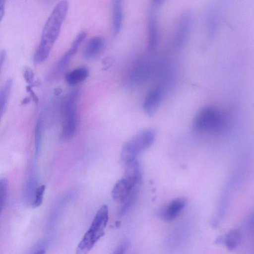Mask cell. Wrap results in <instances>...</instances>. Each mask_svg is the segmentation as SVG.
<instances>
[{
    "mask_svg": "<svg viewBox=\"0 0 254 254\" xmlns=\"http://www.w3.org/2000/svg\"><path fill=\"white\" fill-rule=\"evenodd\" d=\"M156 136L154 129H145L138 132L124 145L121 159L126 164L135 159L137 155L145 151L153 143Z\"/></svg>",
    "mask_w": 254,
    "mask_h": 254,
    "instance_id": "obj_4",
    "label": "cell"
},
{
    "mask_svg": "<svg viewBox=\"0 0 254 254\" xmlns=\"http://www.w3.org/2000/svg\"><path fill=\"white\" fill-rule=\"evenodd\" d=\"M109 220L108 207L103 205L98 210L89 229L78 245L76 254L87 253L105 234L104 229Z\"/></svg>",
    "mask_w": 254,
    "mask_h": 254,
    "instance_id": "obj_3",
    "label": "cell"
},
{
    "mask_svg": "<svg viewBox=\"0 0 254 254\" xmlns=\"http://www.w3.org/2000/svg\"><path fill=\"white\" fill-rule=\"evenodd\" d=\"M225 118L218 109L206 107L196 115L193 122V128L197 132H216L220 130L225 124Z\"/></svg>",
    "mask_w": 254,
    "mask_h": 254,
    "instance_id": "obj_5",
    "label": "cell"
},
{
    "mask_svg": "<svg viewBox=\"0 0 254 254\" xmlns=\"http://www.w3.org/2000/svg\"><path fill=\"white\" fill-rule=\"evenodd\" d=\"M186 204L185 198H175L160 211V217L166 221H172L181 213Z\"/></svg>",
    "mask_w": 254,
    "mask_h": 254,
    "instance_id": "obj_8",
    "label": "cell"
},
{
    "mask_svg": "<svg viewBox=\"0 0 254 254\" xmlns=\"http://www.w3.org/2000/svg\"><path fill=\"white\" fill-rule=\"evenodd\" d=\"M87 34L85 32H82L78 34L73 40L70 48L67 52L72 56L77 52L80 45L86 38Z\"/></svg>",
    "mask_w": 254,
    "mask_h": 254,
    "instance_id": "obj_18",
    "label": "cell"
},
{
    "mask_svg": "<svg viewBox=\"0 0 254 254\" xmlns=\"http://www.w3.org/2000/svg\"><path fill=\"white\" fill-rule=\"evenodd\" d=\"M88 75L89 71L86 67H79L67 73L65 76V81L69 85H75L86 79Z\"/></svg>",
    "mask_w": 254,
    "mask_h": 254,
    "instance_id": "obj_11",
    "label": "cell"
},
{
    "mask_svg": "<svg viewBox=\"0 0 254 254\" xmlns=\"http://www.w3.org/2000/svg\"><path fill=\"white\" fill-rule=\"evenodd\" d=\"M137 184L125 177L119 180L114 186L112 195L118 202L123 203Z\"/></svg>",
    "mask_w": 254,
    "mask_h": 254,
    "instance_id": "obj_7",
    "label": "cell"
},
{
    "mask_svg": "<svg viewBox=\"0 0 254 254\" xmlns=\"http://www.w3.org/2000/svg\"><path fill=\"white\" fill-rule=\"evenodd\" d=\"M242 240V234L238 230L229 231L225 236L224 243L229 250H233L238 247Z\"/></svg>",
    "mask_w": 254,
    "mask_h": 254,
    "instance_id": "obj_14",
    "label": "cell"
},
{
    "mask_svg": "<svg viewBox=\"0 0 254 254\" xmlns=\"http://www.w3.org/2000/svg\"><path fill=\"white\" fill-rule=\"evenodd\" d=\"M5 3L6 0H0V22L4 14Z\"/></svg>",
    "mask_w": 254,
    "mask_h": 254,
    "instance_id": "obj_22",
    "label": "cell"
},
{
    "mask_svg": "<svg viewBox=\"0 0 254 254\" xmlns=\"http://www.w3.org/2000/svg\"><path fill=\"white\" fill-rule=\"evenodd\" d=\"M68 9L66 0H61L54 7L44 26L40 42L34 56L35 63H42L48 57L59 35Z\"/></svg>",
    "mask_w": 254,
    "mask_h": 254,
    "instance_id": "obj_1",
    "label": "cell"
},
{
    "mask_svg": "<svg viewBox=\"0 0 254 254\" xmlns=\"http://www.w3.org/2000/svg\"><path fill=\"white\" fill-rule=\"evenodd\" d=\"M42 135V121L39 119L36 123L35 128V155L37 156L39 153Z\"/></svg>",
    "mask_w": 254,
    "mask_h": 254,
    "instance_id": "obj_15",
    "label": "cell"
},
{
    "mask_svg": "<svg viewBox=\"0 0 254 254\" xmlns=\"http://www.w3.org/2000/svg\"><path fill=\"white\" fill-rule=\"evenodd\" d=\"M148 28V48L149 50L152 51L156 48L158 41L157 26L153 15L150 16Z\"/></svg>",
    "mask_w": 254,
    "mask_h": 254,
    "instance_id": "obj_12",
    "label": "cell"
},
{
    "mask_svg": "<svg viewBox=\"0 0 254 254\" xmlns=\"http://www.w3.org/2000/svg\"><path fill=\"white\" fill-rule=\"evenodd\" d=\"M23 77L27 83L30 84L33 83L34 79V72L28 66H25L23 70Z\"/></svg>",
    "mask_w": 254,
    "mask_h": 254,
    "instance_id": "obj_20",
    "label": "cell"
},
{
    "mask_svg": "<svg viewBox=\"0 0 254 254\" xmlns=\"http://www.w3.org/2000/svg\"><path fill=\"white\" fill-rule=\"evenodd\" d=\"M129 242L127 240H124L119 245L115 251V254H124L128 248Z\"/></svg>",
    "mask_w": 254,
    "mask_h": 254,
    "instance_id": "obj_21",
    "label": "cell"
},
{
    "mask_svg": "<svg viewBox=\"0 0 254 254\" xmlns=\"http://www.w3.org/2000/svg\"><path fill=\"white\" fill-rule=\"evenodd\" d=\"M163 0H153L154 2L157 4H160Z\"/></svg>",
    "mask_w": 254,
    "mask_h": 254,
    "instance_id": "obj_24",
    "label": "cell"
},
{
    "mask_svg": "<svg viewBox=\"0 0 254 254\" xmlns=\"http://www.w3.org/2000/svg\"><path fill=\"white\" fill-rule=\"evenodd\" d=\"M124 0H113L112 7L113 32L114 36L120 32L123 22Z\"/></svg>",
    "mask_w": 254,
    "mask_h": 254,
    "instance_id": "obj_10",
    "label": "cell"
},
{
    "mask_svg": "<svg viewBox=\"0 0 254 254\" xmlns=\"http://www.w3.org/2000/svg\"><path fill=\"white\" fill-rule=\"evenodd\" d=\"M137 190L136 187L133 189L127 197L123 202V204L121 207L119 215L123 216L130 209L133 202L135 201Z\"/></svg>",
    "mask_w": 254,
    "mask_h": 254,
    "instance_id": "obj_16",
    "label": "cell"
},
{
    "mask_svg": "<svg viewBox=\"0 0 254 254\" xmlns=\"http://www.w3.org/2000/svg\"><path fill=\"white\" fill-rule=\"evenodd\" d=\"M6 57V51L4 50L0 51V72L1 69L2 67L3 66V64L5 62Z\"/></svg>",
    "mask_w": 254,
    "mask_h": 254,
    "instance_id": "obj_23",
    "label": "cell"
},
{
    "mask_svg": "<svg viewBox=\"0 0 254 254\" xmlns=\"http://www.w3.org/2000/svg\"><path fill=\"white\" fill-rule=\"evenodd\" d=\"M105 47L104 39L101 36H94L88 40L83 49V56L87 60L97 58Z\"/></svg>",
    "mask_w": 254,
    "mask_h": 254,
    "instance_id": "obj_6",
    "label": "cell"
},
{
    "mask_svg": "<svg viewBox=\"0 0 254 254\" xmlns=\"http://www.w3.org/2000/svg\"><path fill=\"white\" fill-rule=\"evenodd\" d=\"M8 192V182L5 178L0 179V214L6 202Z\"/></svg>",
    "mask_w": 254,
    "mask_h": 254,
    "instance_id": "obj_17",
    "label": "cell"
},
{
    "mask_svg": "<svg viewBox=\"0 0 254 254\" xmlns=\"http://www.w3.org/2000/svg\"><path fill=\"white\" fill-rule=\"evenodd\" d=\"M78 91H72L61 101L60 115L62 121L61 138L67 141L75 135L77 127V100Z\"/></svg>",
    "mask_w": 254,
    "mask_h": 254,
    "instance_id": "obj_2",
    "label": "cell"
},
{
    "mask_svg": "<svg viewBox=\"0 0 254 254\" xmlns=\"http://www.w3.org/2000/svg\"><path fill=\"white\" fill-rule=\"evenodd\" d=\"M162 100V93L159 89L151 90L146 97L143 104V109L148 116H152L157 110Z\"/></svg>",
    "mask_w": 254,
    "mask_h": 254,
    "instance_id": "obj_9",
    "label": "cell"
},
{
    "mask_svg": "<svg viewBox=\"0 0 254 254\" xmlns=\"http://www.w3.org/2000/svg\"><path fill=\"white\" fill-rule=\"evenodd\" d=\"M12 86V79L9 78L0 88V121L6 108Z\"/></svg>",
    "mask_w": 254,
    "mask_h": 254,
    "instance_id": "obj_13",
    "label": "cell"
},
{
    "mask_svg": "<svg viewBox=\"0 0 254 254\" xmlns=\"http://www.w3.org/2000/svg\"><path fill=\"white\" fill-rule=\"evenodd\" d=\"M45 190V186L43 185L38 187L35 190L34 198L32 203V206L37 207L39 206L43 202V196Z\"/></svg>",
    "mask_w": 254,
    "mask_h": 254,
    "instance_id": "obj_19",
    "label": "cell"
}]
</instances>
